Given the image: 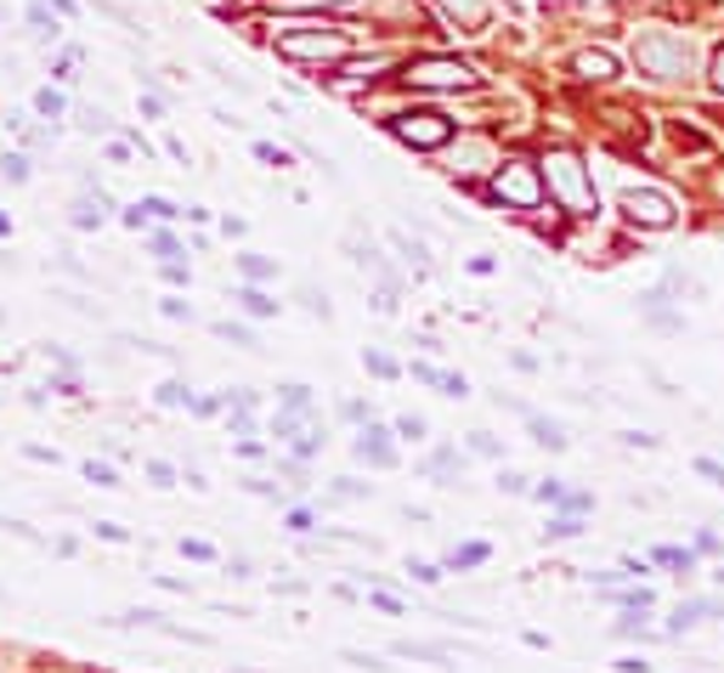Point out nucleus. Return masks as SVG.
Here are the masks:
<instances>
[{
	"instance_id": "nucleus-17",
	"label": "nucleus",
	"mask_w": 724,
	"mask_h": 673,
	"mask_svg": "<svg viewBox=\"0 0 724 673\" xmlns=\"http://www.w3.org/2000/svg\"><path fill=\"white\" fill-rule=\"evenodd\" d=\"M29 29H34L40 40H57V34H63V23H57L52 12H45V7H29Z\"/></svg>"
},
{
	"instance_id": "nucleus-20",
	"label": "nucleus",
	"mask_w": 724,
	"mask_h": 673,
	"mask_svg": "<svg viewBox=\"0 0 724 673\" xmlns=\"http://www.w3.org/2000/svg\"><path fill=\"white\" fill-rule=\"evenodd\" d=\"M283 408H288V413H306V419H312V391H306V385H283Z\"/></svg>"
},
{
	"instance_id": "nucleus-21",
	"label": "nucleus",
	"mask_w": 724,
	"mask_h": 673,
	"mask_svg": "<svg viewBox=\"0 0 724 673\" xmlns=\"http://www.w3.org/2000/svg\"><path fill=\"white\" fill-rule=\"evenodd\" d=\"M159 402L165 408H192V391H187L181 379H170V385H159Z\"/></svg>"
},
{
	"instance_id": "nucleus-25",
	"label": "nucleus",
	"mask_w": 724,
	"mask_h": 673,
	"mask_svg": "<svg viewBox=\"0 0 724 673\" xmlns=\"http://www.w3.org/2000/svg\"><path fill=\"white\" fill-rule=\"evenodd\" d=\"M85 481H96V487H119L114 464H96V459H85Z\"/></svg>"
},
{
	"instance_id": "nucleus-2",
	"label": "nucleus",
	"mask_w": 724,
	"mask_h": 673,
	"mask_svg": "<svg viewBox=\"0 0 724 673\" xmlns=\"http://www.w3.org/2000/svg\"><path fill=\"white\" fill-rule=\"evenodd\" d=\"M634 63H640L651 80H685V74L696 69V52H691L685 34L646 29V34H634Z\"/></svg>"
},
{
	"instance_id": "nucleus-11",
	"label": "nucleus",
	"mask_w": 724,
	"mask_h": 673,
	"mask_svg": "<svg viewBox=\"0 0 724 673\" xmlns=\"http://www.w3.org/2000/svg\"><path fill=\"white\" fill-rule=\"evenodd\" d=\"M526 430H533V442H538V448H549V453H560V448H566L560 424H549L544 413H526Z\"/></svg>"
},
{
	"instance_id": "nucleus-16",
	"label": "nucleus",
	"mask_w": 724,
	"mask_h": 673,
	"mask_svg": "<svg viewBox=\"0 0 724 673\" xmlns=\"http://www.w3.org/2000/svg\"><path fill=\"white\" fill-rule=\"evenodd\" d=\"M493 549L487 544H459L453 555H448V571H459V566H481V560H487Z\"/></svg>"
},
{
	"instance_id": "nucleus-14",
	"label": "nucleus",
	"mask_w": 724,
	"mask_h": 673,
	"mask_svg": "<svg viewBox=\"0 0 724 673\" xmlns=\"http://www.w3.org/2000/svg\"><path fill=\"white\" fill-rule=\"evenodd\" d=\"M459 470H464V459H459L453 448H442L437 459H430V464H424V475H437V481H453Z\"/></svg>"
},
{
	"instance_id": "nucleus-5",
	"label": "nucleus",
	"mask_w": 724,
	"mask_h": 673,
	"mask_svg": "<svg viewBox=\"0 0 724 673\" xmlns=\"http://www.w3.org/2000/svg\"><path fill=\"white\" fill-rule=\"evenodd\" d=\"M391 136L430 154V148H442V141H453V119L437 114V108H408V114H391Z\"/></svg>"
},
{
	"instance_id": "nucleus-23",
	"label": "nucleus",
	"mask_w": 724,
	"mask_h": 673,
	"mask_svg": "<svg viewBox=\"0 0 724 673\" xmlns=\"http://www.w3.org/2000/svg\"><path fill=\"white\" fill-rule=\"evenodd\" d=\"M363 362H368V374H379V379H397L402 368L391 362V357H385V351H363Z\"/></svg>"
},
{
	"instance_id": "nucleus-33",
	"label": "nucleus",
	"mask_w": 724,
	"mask_h": 673,
	"mask_svg": "<svg viewBox=\"0 0 724 673\" xmlns=\"http://www.w3.org/2000/svg\"><path fill=\"white\" fill-rule=\"evenodd\" d=\"M255 159H261V165H277V170L288 165V154H283V148H272V141H255Z\"/></svg>"
},
{
	"instance_id": "nucleus-13",
	"label": "nucleus",
	"mask_w": 724,
	"mask_h": 673,
	"mask_svg": "<svg viewBox=\"0 0 724 673\" xmlns=\"http://www.w3.org/2000/svg\"><path fill=\"white\" fill-rule=\"evenodd\" d=\"M63 108H69V103H63V91H52V85H40V91H34V114H40V119H63Z\"/></svg>"
},
{
	"instance_id": "nucleus-38",
	"label": "nucleus",
	"mask_w": 724,
	"mask_h": 673,
	"mask_svg": "<svg viewBox=\"0 0 724 673\" xmlns=\"http://www.w3.org/2000/svg\"><path fill=\"white\" fill-rule=\"evenodd\" d=\"M96 538H108V544H125L130 533H125V526H119V520H96Z\"/></svg>"
},
{
	"instance_id": "nucleus-7",
	"label": "nucleus",
	"mask_w": 724,
	"mask_h": 673,
	"mask_svg": "<svg viewBox=\"0 0 724 673\" xmlns=\"http://www.w3.org/2000/svg\"><path fill=\"white\" fill-rule=\"evenodd\" d=\"M622 215L646 232H662V227H673V199L657 187H634V192H622Z\"/></svg>"
},
{
	"instance_id": "nucleus-35",
	"label": "nucleus",
	"mask_w": 724,
	"mask_h": 673,
	"mask_svg": "<svg viewBox=\"0 0 724 673\" xmlns=\"http://www.w3.org/2000/svg\"><path fill=\"white\" fill-rule=\"evenodd\" d=\"M159 312H165V317H176V323H187V317H192V306H187L181 295H170V301H159Z\"/></svg>"
},
{
	"instance_id": "nucleus-27",
	"label": "nucleus",
	"mask_w": 724,
	"mask_h": 673,
	"mask_svg": "<svg viewBox=\"0 0 724 673\" xmlns=\"http://www.w3.org/2000/svg\"><path fill=\"white\" fill-rule=\"evenodd\" d=\"M272 272H277V266H272L266 255H244V277H250V283H266Z\"/></svg>"
},
{
	"instance_id": "nucleus-30",
	"label": "nucleus",
	"mask_w": 724,
	"mask_h": 673,
	"mask_svg": "<svg viewBox=\"0 0 724 673\" xmlns=\"http://www.w3.org/2000/svg\"><path fill=\"white\" fill-rule=\"evenodd\" d=\"M154 255H159V261H181V244H176L170 232H154Z\"/></svg>"
},
{
	"instance_id": "nucleus-24",
	"label": "nucleus",
	"mask_w": 724,
	"mask_h": 673,
	"mask_svg": "<svg viewBox=\"0 0 724 673\" xmlns=\"http://www.w3.org/2000/svg\"><path fill=\"white\" fill-rule=\"evenodd\" d=\"M487 154H493V148H487V141H464V159H470V165H464L459 176H475L481 165H487Z\"/></svg>"
},
{
	"instance_id": "nucleus-22",
	"label": "nucleus",
	"mask_w": 724,
	"mask_h": 673,
	"mask_svg": "<svg viewBox=\"0 0 724 673\" xmlns=\"http://www.w3.org/2000/svg\"><path fill=\"white\" fill-rule=\"evenodd\" d=\"M0 176H7V181H29V154H0Z\"/></svg>"
},
{
	"instance_id": "nucleus-6",
	"label": "nucleus",
	"mask_w": 724,
	"mask_h": 673,
	"mask_svg": "<svg viewBox=\"0 0 724 673\" xmlns=\"http://www.w3.org/2000/svg\"><path fill=\"white\" fill-rule=\"evenodd\" d=\"M402 80L413 91H464V85H475V69L464 57H413L402 69Z\"/></svg>"
},
{
	"instance_id": "nucleus-36",
	"label": "nucleus",
	"mask_w": 724,
	"mask_h": 673,
	"mask_svg": "<svg viewBox=\"0 0 724 673\" xmlns=\"http://www.w3.org/2000/svg\"><path fill=\"white\" fill-rule=\"evenodd\" d=\"M148 215H154V210H148V204H130V210H125V215H119V221H125V227H130V232H141V227H148Z\"/></svg>"
},
{
	"instance_id": "nucleus-45",
	"label": "nucleus",
	"mask_w": 724,
	"mask_h": 673,
	"mask_svg": "<svg viewBox=\"0 0 724 673\" xmlns=\"http://www.w3.org/2000/svg\"><path fill=\"white\" fill-rule=\"evenodd\" d=\"M141 204H148V210H154V215H159V221H170V215H181V210H176V204H170V199H141Z\"/></svg>"
},
{
	"instance_id": "nucleus-51",
	"label": "nucleus",
	"mask_w": 724,
	"mask_h": 673,
	"mask_svg": "<svg viewBox=\"0 0 724 673\" xmlns=\"http://www.w3.org/2000/svg\"><path fill=\"white\" fill-rule=\"evenodd\" d=\"M12 232V221H7V210H0V238H7Z\"/></svg>"
},
{
	"instance_id": "nucleus-48",
	"label": "nucleus",
	"mask_w": 724,
	"mask_h": 673,
	"mask_svg": "<svg viewBox=\"0 0 724 673\" xmlns=\"http://www.w3.org/2000/svg\"><path fill=\"white\" fill-rule=\"evenodd\" d=\"M277 7H346V0H277Z\"/></svg>"
},
{
	"instance_id": "nucleus-19",
	"label": "nucleus",
	"mask_w": 724,
	"mask_h": 673,
	"mask_svg": "<svg viewBox=\"0 0 724 673\" xmlns=\"http://www.w3.org/2000/svg\"><path fill=\"white\" fill-rule=\"evenodd\" d=\"M544 533H549V538H577V533H584V515H566V509H560Z\"/></svg>"
},
{
	"instance_id": "nucleus-37",
	"label": "nucleus",
	"mask_w": 724,
	"mask_h": 673,
	"mask_svg": "<svg viewBox=\"0 0 724 673\" xmlns=\"http://www.w3.org/2000/svg\"><path fill=\"white\" fill-rule=\"evenodd\" d=\"M181 555H187V560H210L216 549H210L204 538H181Z\"/></svg>"
},
{
	"instance_id": "nucleus-9",
	"label": "nucleus",
	"mask_w": 724,
	"mask_h": 673,
	"mask_svg": "<svg viewBox=\"0 0 724 673\" xmlns=\"http://www.w3.org/2000/svg\"><path fill=\"white\" fill-rule=\"evenodd\" d=\"M571 74L589 80V85H606V80H617V57H611V52H577V57H571Z\"/></svg>"
},
{
	"instance_id": "nucleus-10",
	"label": "nucleus",
	"mask_w": 724,
	"mask_h": 673,
	"mask_svg": "<svg viewBox=\"0 0 724 673\" xmlns=\"http://www.w3.org/2000/svg\"><path fill=\"white\" fill-rule=\"evenodd\" d=\"M108 210H114V199H108V192H80L69 221H74L80 232H91V227H103V215H108Z\"/></svg>"
},
{
	"instance_id": "nucleus-31",
	"label": "nucleus",
	"mask_w": 724,
	"mask_h": 673,
	"mask_svg": "<svg viewBox=\"0 0 724 673\" xmlns=\"http://www.w3.org/2000/svg\"><path fill=\"white\" fill-rule=\"evenodd\" d=\"M148 481H154V487H176V464L154 459V464H148Z\"/></svg>"
},
{
	"instance_id": "nucleus-44",
	"label": "nucleus",
	"mask_w": 724,
	"mask_h": 673,
	"mask_svg": "<svg viewBox=\"0 0 724 673\" xmlns=\"http://www.w3.org/2000/svg\"><path fill=\"white\" fill-rule=\"evenodd\" d=\"M408 571H413V577H419V583H437V577H442V566H430V560H413V566H408Z\"/></svg>"
},
{
	"instance_id": "nucleus-4",
	"label": "nucleus",
	"mask_w": 724,
	"mask_h": 673,
	"mask_svg": "<svg viewBox=\"0 0 724 673\" xmlns=\"http://www.w3.org/2000/svg\"><path fill=\"white\" fill-rule=\"evenodd\" d=\"M277 52L295 63H340L351 52V40L340 29H288V34H277Z\"/></svg>"
},
{
	"instance_id": "nucleus-15",
	"label": "nucleus",
	"mask_w": 724,
	"mask_h": 673,
	"mask_svg": "<svg viewBox=\"0 0 724 673\" xmlns=\"http://www.w3.org/2000/svg\"><path fill=\"white\" fill-rule=\"evenodd\" d=\"M238 301H244V312H250V317H272V312H277V301H272V295H261L255 283H250V288H238Z\"/></svg>"
},
{
	"instance_id": "nucleus-8",
	"label": "nucleus",
	"mask_w": 724,
	"mask_h": 673,
	"mask_svg": "<svg viewBox=\"0 0 724 673\" xmlns=\"http://www.w3.org/2000/svg\"><path fill=\"white\" fill-rule=\"evenodd\" d=\"M357 459H368V464H379V470H385V464H397V448H391V437H385V430H379L374 419L363 424V437H357Z\"/></svg>"
},
{
	"instance_id": "nucleus-49",
	"label": "nucleus",
	"mask_w": 724,
	"mask_h": 673,
	"mask_svg": "<svg viewBox=\"0 0 724 673\" xmlns=\"http://www.w3.org/2000/svg\"><path fill=\"white\" fill-rule=\"evenodd\" d=\"M713 85L724 91V45H718V52H713Z\"/></svg>"
},
{
	"instance_id": "nucleus-46",
	"label": "nucleus",
	"mask_w": 724,
	"mask_h": 673,
	"mask_svg": "<svg viewBox=\"0 0 724 673\" xmlns=\"http://www.w3.org/2000/svg\"><path fill=\"white\" fill-rule=\"evenodd\" d=\"M470 448H475V453H487V459H499V442H493V437H481V430L470 437Z\"/></svg>"
},
{
	"instance_id": "nucleus-42",
	"label": "nucleus",
	"mask_w": 724,
	"mask_h": 673,
	"mask_svg": "<svg viewBox=\"0 0 724 673\" xmlns=\"http://www.w3.org/2000/svg\"><path fill=\"white\" fill-rule=\"evenodd\" d=\"M368 600H374V606H379V611H391V617H402V600H397V595H385V589H374V595H368Z\"/></svg>"
},
{
	"instance_id": "nucleus-41",
	"label": "nucleus",
	"mask_w": 724,
	"mask_h": 673,
	"mask_svg": "<svg viewBox=\"0 0 724 673\" xmlns=\"http://www.w3.org/2000/svg\"><path fill=\"white\" fill-rule=\"evenodd\" d=\"M657 560H662V566H685V571H691V566H696V560H691V555H685V549H657Z\"/></svg>"
},
{
	"instance_id": "nucleus-12",
	"label": "nucleus",
	"mask_w": 724,
	"mask_h": 673,
	"mask_svg": "<svg viewBox=\"0 0 724 673\" xmlns=\"http://www.w3.org/2000/svg\"><path fill=\"white\" fill-rule=\"evenodd\" d=\"M391 651H397V656H413V662H437V667H448V651H442V645H413V640H397Z\"/></svg>"
},
{
	"instance_id": "nucleus-40",
	"label": "nucleus",
	"mask_w": 724,
	"mask_h": 673,
	"mask_svg": "<svg viewBox=\"0 0 724 673\" xmlns=\"http://www.w3.org/2000/svg\"><path fill=\"white\" fill-rule=\"evenodd\" d=\"M408 374H413V379H419V385H442V368H430V362H413V368H408Z\"/></svg>"
},
{
	"instance_id": "nucleus-29",
	"label": "nucleus",
	"mask_w": 724,
	"mask_h": 673,
	"mask_svg": "<svg viewBox=\"0 0 724 673\" xmlns=\"http://www.w3.org/2000/svg\"><path fill=\"white\" fill-rule=\"evenodd\" d=\"M397 437H402V442H419V437H424V419H419V413H402V419H397Z\"/></svg>"
},
{
	"instance_id": "nucleus-28",
	"label": "nucleus",
	"mask_w": 724,
	"mask_h": 673,
	"mask_svg": "<svg viewBox=\"0 0 724 673\" xmlns=\"http://www.w3.org/2000/svg\"><path fill=\"white\" fill-rule=\"evenodd\" d=\"M442 7H448L453 18H464V23H481V0H442Z\"/></svg>"
},
{
	"instance_id": "nucleus-3",
	"label": "nucleus",
	"mask_w": 724,
	"mask_h": 673,
	"mask_svg": "<svg viewBox=\"0 0 724 673\" xmlns=\"http://www.w3.org/2000/svg\"><path fill=\"white\" fill-rule=\"evenodd\" d=\"M487 192H493L499 204H510V210H538L549 187H544V170H538V165H526V159H504Z\"/></svg>"
},
{
	"instance_id": "nucleus-18",
	"label": "nucleus",
	"mask_w": 724,
	"mask_h": 673,
	"mask_svg": "<svg viewBox=\"0 0 724 673\" xmlns=\"http://www.w3.org/2000/svg\"><path fill=\"white\" fill-rule=\"evenodd\" d=\"M391 244L402 250V261H408L413 272H424V244H419V238H408V232H391Z\"/></svg>"
},
{
	"instance_id": "nucleus-39",
	"label": "nucleus",
	"mask_w": 724,
	"mask_h": 673,
	"mask_svg": "<svg viewBox=\"0 0 724 673\" xmlns=\"http://www.w3.org/2000/svg\"><path fill=\"white\" fill-rule=\"evenodd\" d=\"M538 498H544V504H555V509H560V504H566V498H571V493H566V487H560V481H544V487H538Z\"/></svg>"
},
{
	"instance_id": "nucleus-1",
	"label": "nucleus",
	"mask_w": 724,
	"mask_h": 673,
	"mask_svg": "<svg viewBox=\"0 0 724 673\" xmlns=\"http://www.w3.org/2000/svg\"><path fill=\"white\" fill-rule=\"evenodd\" d=\"M544 170V187H549V199L566 210V215H595V181L584 170V159H577L571 148H549L538 159Z\"/></svg>"
},
{
	"instance_id": "nucleus-43",
	"label": "nucleus",
	"mask_w": 724,
	"mask_h": 673,
	"mask_svg": "<svg viewBox=\"0 0 724 673\" xmlns=\"http://www.w3.org/2000/svg\"><path fill=\"white\" fill-rule=\"evenodd\" d=\"M651 600H657V595H651V589H629V595H622V606H629V611H646V606H651Z\"/></svg>"
},
{
	"instance_id": "nucleus-50",
	"label": "nucleus",
	"mask_w": 724,
	"mask_h": 673,
	"mask_svg": "<svg viewBox=\"0 0 724 673\" xmlns=\"http://www.w3.org/2000/svg\"><path fill=\"white\" fill-rule=\"evenodd\" d=\"M52 12H80V7H74V0H52Z\"/></svg>"
},
{
	"instance_id": "nucleus-32",
	"label": "nucleus",
	"mask_w": 724,
	"mask_h": 673,
	"mask_svg": "<svg viewBox=\"0 0 724 673\" xmlns=\"http://www.w3.org/2000/svg\"><path fill=\"white\" fill-rule=\"evenodd\" d=\"M301 301H306V312H312V317H323V323H328V301L317 295L312 283H301Z\"/></svg>"
},
{
	"instance_id": "nucleus-26",
	"label": "nucleus",
	"mask_w": 724,
	"mask_h": 673,
	"mask_svg": "<svg viewBox=\"0 0 724 673\" xmlns=\"http://www.w3.org/2000/svg\"><path fill=\"white\" fill-rule=\"evenodd\" d=\"M216 334H221V340H232V346H255V334L244 323H216Z\"/></svg>"
},
{
	"instance_id": "nucleus-47",
	"label": "nucleus",
	"mask_w": 724,
	"mask_h": 673,
	"mask_svg": "<svg viewBox=\"0 0 724 673\" xmlns=\"http://www.w3.org/2000/svg\"><path fill=\"white\" fill-rule=\"evenodd\" d=\"M34 464H57V448H23Z\"/></svg>"
},
{
	"instance_id": "nucleus-34",
	"label": "nucleus",
	"mask_w": 724,
	"mask_h": 673,
	"mask_svg": "<svg viewBox=\"0 0 724 673\" xmlns=\"http://www.w3.org/2000/svg\"><path fill=\"white\" fill-rule=\"evenodd\" d=\"M442 397H470V379L464 374H442Z\"/></svg>"
}]
</instances>
